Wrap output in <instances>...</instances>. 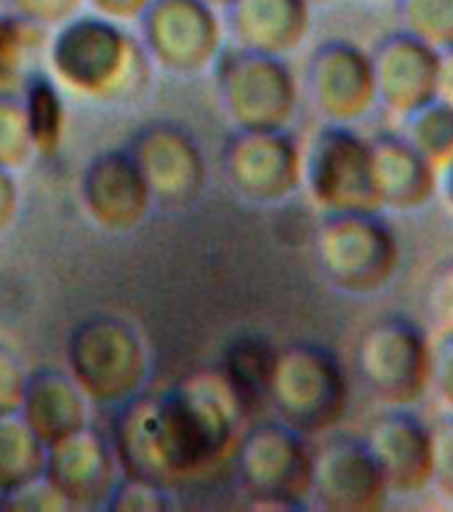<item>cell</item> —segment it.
Wrapping results in <instances>:
<instances>
[{"label":"cell","instance_id":"cell-18","mask_svg":"<svg viewBox=\"0 0 453 512\" xmlns=\"http://www.w3.org/2000/svg\"><path fill=\"white\" fill-rule=\"evenodd\" d=\"M275 363V350L264 339H240L227 352L224 379L240 400V408L248 414L262 408L270 398V376Z\"/></svg>","mask_w":453,"mask_h":512},{"label":"cell","instance_id":"cell-30","mask_svg":"<svg viewBox=\"0 0 453 512\" xmlns=\"http://www.w3.org/2000/svg\"><path fill=\"white\" fill-rule=\"evenodd\" d=\"M307 3H310V6H312V3H328V0H307Z\"/></svg>","mask_w":453,"mask_h":512},{"label":"cell","instance_id":"cell-22","mask_svg":"<svg viewBox=\"0 0 453 512\" xmlns=\"http://www.w3.org/2000/svg\"><path fill=\"white\" fill-rule=\"evenodd\" d=\"M432 435V480L430 486L453 502V414L430 427Z\"/></svg>","mask_w":453,"mask_h":512},{"label":"cell","instance_id":"cell-24","mask_svg":"<svg viewBox=\"0 0 453 512\" xmlns=\"http://www.w3.org/2000/svg\"><path fill=\"white\" fill-rule=\"evenodd\" d=\"M83 0H14L16 11L22 19L32 24L62 22L80 6Z\"/></svg>","mask_w":453,"mask_h":512},{"label":"cell","instance_id":"cell-4","mask_svg":"<svg viewBox=\"0 0 453 512\" xmlns=\"http://www.w3.org/2000/svg\"><path fill=\"white\" fill-rule=\"evenodd\" d=\"M302 174L310 195L326 214L382 211L374 187L371 142L347 123H331L312 139Z\"/></svg>","mask_w":453,"mask_h":512},{"label":"cell","instance_id":"cell-20","mask_svg":"<svg viewBox=\"0 0 453 512\" xmlns=\"http://www.w3.org/2000/svg\"><path fill=\"white\" fill-rule=\"evenodd\" d=\"M46 470V448L27 424L0 419V491L32 486Z\"/></svg>","mask_w":453,"mask_h":512},{"label":"cell","instance_id":"cell-16","mask_svg":"<svg viewBox=\"0 0 453 512\" xmlns=\"http://www.w3.org/2000/svg\"><path fill=\"white\" fill-rule=\"evenodd\" d=\"M243 166H248V174H240V184L248 179V195L259 200L286 198L302 179V158L283 128L248 131V158L243 155Z\"/></svg>","mask_w":453,"mask_h":512},{"label":"cell","instance_id":"cell-5","mask_svg":"<svg viewBox=\"0 0 453 512\" xmlns=\"http://www.w3.org/2000/svg\"><path fill=\"white\" fill-rule=\"evenodd\" d=\"M238 475L256 504L304 507L310 499L312 451L304 435L283 422L259 424L240 446Z\"/></svg>","mask_w":453,"mask_h":512},{"label":"cell","instance_id":"cell-3","mask_svg":"<svg viewBox=\"0 0 453 512\" xmlns=\"http://www.w3.org/2000/svg\"><path fill=\"white\" fill-rule=\"evenodd\" d=\"M355 366L376 400L392 408L414 406L430 390L432 344L411 318L387 315L360 334Z\"/></svg>","mask_w":453,"mask_h":512},{"label":"cell","instance_id":"cell-2","mask_svg":"<svg viewBox=\"0 0 453 512\" xmlns=\"http://www.w3.org/2000/svg\"><path fill=\"white\" fill-rule=\"evenodd\" d=\"M315 254L331 286L363 296L387 286L398 272L400 243L379 211H334L320 222Z\"/></svg>","mask_w":453,"mask_h":512},{"label":"cell","instance_id":"cell-10","mask_svg":"<svg viewBox=\"0 0 453 512\" xmlns=\"http://www.w3.org/2000/svg\"><path fill=\"white\" fill-rule=\"evenodd\" d=\"M72 368L80 387L96 400H120L139 387L144 374V358L134 331L118 323L112 336L110 355L104 352L102 326L91 318L72 334Z\"/></svg>","mask_w":453,"mask_h":512},{"label":"cell","instance_id":"cell-9","mask_svg":"<svg viewBox=\"0 0 453 512\" xmlns=\"http://www.w3.org/2000/svg\"><path fill=\"white\" fill-rule=\"evenodd\" d=\"M376 102L395 115H406L435 96L438 48L406 30L382 38L371 51Z\"/></svg>","mask_w":453,"mask_h":512},{"label":"cell","instance_id":"cell-19","mask_svg":"<svg viewBox=\"0 0 453 512\" xmlns=\"http://www.w3.org/2000/svg\"><path fill=\"white\" fill-rule=\"evenodd\" d=\"M398 134L414 147L419 155L440 168L453 158V104L440 96H432L424 104L408 110Z\"/></svg>","mask_w":453,"mask_h":512},{"label":"cell","instance_id":"cell-8","mask_svg":"<svg viewBox=\"0 0 453 512\" xmlns=\"http://www.w3.org/2000/svg\"><path fill=\"white\" fill-rule=\"evenodd\" d=\"M307 86L312 102L334 123H350L376 102L371 56L347 40H328L312 54Z\"/></svg>","mask_w":453,"mask_h":512},{"label":"cell","instance_id":"cell-17","mask_svg":"<svg viewBox=\"0 0 453 512\" xmlns=\"http://www.w3.org/2000/svg\"><path fill=\"white\" fill-rule=\"evenodd\" d=\"M22 398H32L46 403L48 408H24L27 416V427L38 435L40 443H56V440L67 438L75 430L83 427V403L72 390V382L67 376L54 374H38L30 382H24Z\"/></svg>","mask_w":453,"mask_h":512},{"label":"cell","instance_id":"cell-14","mask_svg":"<svg viewBox=\"0 0 453 512\" xmlns=\"http://www.w3.org/2000/svg\"><path fill=\"white\" fill-rule=\"evenodd\" d=\"M54 56L56 67L62 70L64 78L72 75L78 67H83V64L86 67L94 64L86 80H83V86H80L83 91H88V88H96V72L99 70L104 72V78H110L112 86V80L120 72V64L134 59V46L112 22L78 19L59 35Z\"/></svg>","mask_w":453,"mask_h":512},{"label":"cell","instance_id":"cell-23","mask_svg":"<svg viewBox=\"0 0 453 512\" xmlns=\"http://www.w3.org/2000/svg\"><path fill=\"white\" fill-rule=\"evenodd\" d=\"M430 387L435 390L438 400L453 414V328L432 344V374Z\"/></svg>","mask_w":453,"mask_h":512},{"label":"cell","instance_id":"cell-11","mask_svg":"<svg viewBox=\"0 0 453 512\" xmlns=\"http://www.w3.org/2000/svg\"><path fill=\"white\" fill-rule=\"evenodd\" d=\"M144 30L168 67H200L219 43L214 6L206 0H152L144 8Z\"/></svg>","mask_w":453,"mask_h":512},{"label":"cell","instance_id":"cell-15","mask_svg":"<svg viewBox=\"0 0 453 512\" xmlns=\"http://www.w3.org/2000/svg\"><path fill=\"white\" fill-rule=\"evenodd\" d=\"M235 32L248 51L286 54L296 48L310 27L307 0H235Z\"/></svg>","mask_w":453,"mask_h":512},{"label":"cell","instance_id":"cell-25","mask_svg":"<svg viewBox=\"0 0 453 512\" xmlns=\"http://www.w3.org/2000/svg\"><path fill=\"white\" fill-rule=\"evenodd\" d=\"M435 96L453 104V46L438 51V86H435Z\"/></svg>","mask_w":453,"mask_h":512},{"label":"cell","instance_id":"cell-27","mask_svg":"<svg viewBox=\"0 0 453 512\" xmlns=\"http://www.w3.org/2000/svg\"><path fill=\"white\" fill-rule=\"evenodd\" d=\"M435 286H438V299H435V302H438L440 315H443V318L448 320V326L453 328V264H448L446 270L440 272Z\"/></svg>","mask_w":453,"mask_h":512},{"label":"cell","instance_id":"cell-13","mask_svg":"<svg viewBox=\"0 0 453 512\" xmlns=\"http://www.w3.org/2000/svg\"><path fill=\"white\" fill-rule=\"evenodd\" d=\"M371 166L379 208L416 211L427 206L438 192V168L400 134L371 139Z\"/></svg>","mask_w":453,"mask_h":512},{"label":"cell","instance_id":"cell-29","mask_svg":"<svg viewBox=\"0 0 453 512\" xmlns=\"http://www.w3.org/2000/svg\"><path fill=\"white\" fill-rule=\"evenodd\" d=\"M208 6H232L235 0H206Z\"/></svg>","mask_w":453,"mask_h":512},{"label":"cell","instance_id":"cell-6","mask_svg":"<svg viewBox=\"0 0 453 512\" xmlns=\"http://www.w3.org/2000/svg\"><path fill=\"white\" fill-rule=\"evenodd\" d=\"M387 483L366 440L334 435L312 451L310 499L331 512H374L387 502Z\"/></svg>","mask_w":453,"mask_h":512},{"label":"cell","instance_id":"cell-21","mask_svg":"<svg viewBox=\"0 0 453 512\" xmlns=\"http://www.w3.org/2000/svg\"><path fill=\"white\" fill-rule=\"evenodd\" d=\"M400 30L432 48L453 46V0H395Z\"/></svg>","mask_w":453,"mask_h":512},{"label":"cell","instance_id":"cell-28","mask_svg":"<svg viewBox=\"0 0 453 512\" xmlns=\"http://www.w3.org/2000/svg\"><path fill=\"white\" fill-rule=\"evenodd\" d=\"M438 192L446 200V206L453 211V158L438 168Z\"/></svg>","mask_w":453,"mask_h":512},{"label":"cell","instance_id":"cell-12","mask_svg":"<svg viewBox=\"0 0 453 512\" xmlns=\"http://www.w3.org/2000/svg\"><path fill=\"white\" fill-rule=\"evenodd\" d=\"M115 467L110 448L104 440L86 427H80L67 438L51 443L46 454L48 486L62 496L64 504H99L110 502L115 494Z\"/></svg>","mask_w":453,"mask_h":512},{"label":"cell","instance_id":"cell-26","mask_svg":"<svg viewBox=\"0 0 453 512\" xmlns=\"http://www.w3.org/2000/svg\"><path fill=\"white\" fill-rule=\"evenodd\" d=\"M152 0H94V6L115 19H128V16L142 14Z\"/></svg>","mask_w":453,"mask_h":512},{"label":"cell","instance_id":"cell-7","mask_svg":"<svg viewBox=\"0 0 453 512\" xmlns=\"http://www.w3.org/2000/svg\"><path fill=\"white\" fill-rule=\"evenodd\" d=\"M363 440L390 494L414 496L430 486L432 435L419 416L392 408L371 422Z\"/></svg>","mask_w":453,"mask_h":512},{"label":"cell","instance_id":"cell-1","mask_svg":"<svg viewBox=\"0 0 453 512\" xmlns=\"http://www.w3.org/2000/svg\"><path fill=\"white\" fill-rule=\"evenodd\" d=\"M278 422L304 438L331 432L347 411V376L334 352L312 342L275 350L270 398Z\"/></svg>","mask_w":453,"mask_h":512}]
</instances>
